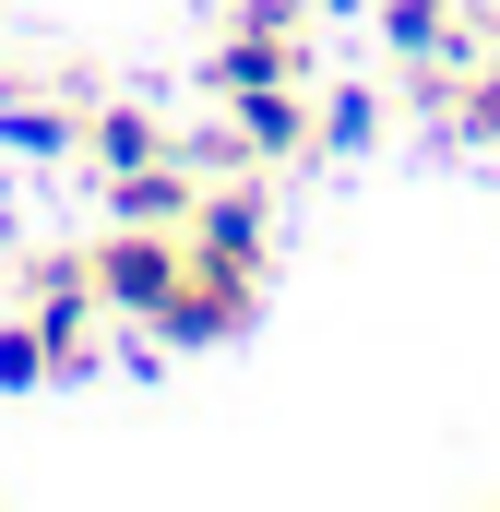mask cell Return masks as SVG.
Returning <instances> with one entry per match:
<instances>
[{
	"label": "cell",
	"mask_w": 500,
	"mask_h": 512,
	"mask_svg": "<svg viewBox=\"0 0 500 512\" xmlns=\"http://www.w3.org/2000/svg\"><path fill=\"white\" fill-rule=\"evenodd\" d=\"M84 262H96V298H108L120 322H155V310H167V286L191 274V239H179V227H131V215H120V239H108V251H84Z\"/></svg>",
	"instance_id": "6da1fadb"
},
{
	"label": "cell",
	"mask_w": 500,
	"mask_h": 512,
	"mask_svg": "<svg viewBox=\"0 0 500 512\" xmlns=\"http://www.w3.org/2000/svg\"><path fill=\"white\" fill-rule=\"evenodd\" d=\"M250 298H262V274H227V262H191L179 286H167V310L143 322V334H167V346H227L250 322Z\"/></svg>",
	"instance_id": "7a4b0ae2"
},
{
	"label": "cell",
	"mask_w": 500,
	"mask_h": 512,
	"mask_svg": "<svg viewBox=\"0 0 500 512\" xmlns=\"http://www.w3.org/2000/svg\"><path fill=\"white\" fill-rule=\"evenodd\" d=\"M298 72H310L298 0H239V24H227V48H215V84L239 96V84H298Z\"/></svg>",
	"instance_id": "3957f363"
},
{
	"label": "cell",
	"mask_w": 500,
	"mask_h": 512,
	"mask_svg": "<svg viewBox=\"0 0 500 512\" xmlns=\"http://www.w3.org/2000/svg\"><path fill=\"white\" fill-rule=\"evenodd\" d=\"M227 108H239V131H227V155H262V167H298V155L322 143V108H310L298 84H239Z\"/></svg>",
	"instance_id": "277c9868"
},
{
	"label": "cell",
	"mask_w": 500,
	"mask_h": 512,
	"mask_svg": "<svg viewBox=\"0 0 500 512\" xmlns=\"http://www.w3.org/2000/svg\"><path fill=\"white\" fill-rule=\"evenodd\" d=\"M179 239H191V262H227V274H262V179H227V191H203Z\"/></svg>",
	"instance_id": "5b68a950"
},
{
	"label": "cell",
	"mask_w": 500,
	"mask_h": 512,
	"mask_svg": "<svg viewBox=\"0 0 500 512\" xmlns=\"http://www.w3.org/2000/svg\"><path fill=\"white\" fill-rule=\"evenodd\" d=\"M381 36L405 60H429V96L453 108V60H465V0H381Z\"/></svg>",
	"instance_id": "8992f818"
},
{
	"label": "cell",
	"mask_w": 500,
	"mask_h": 512,
	"mask_svg": "<svg viewBox=\"0 0 500 512\" xmlns=\"http://www.w3.org/2000/svg\"><path fill=\"white\" fill-rule=\"evenodd\" d=\"M108 203H120L131 227H191V203H203V191H191V167H179V155H155V167H120V179H108Z\"/></svg>",
	"instance_id": "52a82bcc"
},
{
	"label": "cell",
	"mask_w": 500,
	"mask_h": 512,
	"mask_svg": "<svg viewBox=\"0 0 500 512\" xmlns=\"http://www.w3.org/2000/svg\"><path fill=\"white\" fill-rule=\"evenodd\" d=\"M84 155H96V179H120V167H155V155H179V143L143 120V108H96V120H84Z\"/></svg>",
	"instance_id": "ba28073f"
},
{
	"label": "cell",
	"mask_w": 500,
	"mask_h": 512,
	"mask_svg": "<svg viewBox=\"0 0 500 512\" xmlns=\"http://www.w3.org/2000/svg\"><path fill=\"white\" fill-rule=\"evenodd\" d=\"M0 143H12V155H84V120L24 96V108H0Z\"/></svg>",
	"instance_id": "9c48e42d"
},
{
	"label": "cell",
	"mask_w": 500,
	"mask_h": 512,
	"mask_svg": "<svg viewBox=\"0 0 500 512\" xmlns=\"http://www.w3.org/2000/svg\"><path fill=\"white\" fill-rule=\"evenodd\" d=\"M322 143H334V155L381 143V96H370V84H334V96H322Z\"/></svg>",
	"instance_id": "30bf717a"
},
{
	"label": "cell",
	"mask_w": 500,
	"mask_h": 512,
	"mask_svg": "<svg viewBox=\"0 0 500 512\" xmlns=\"http://www.w3.org/2000/svg\"><path fill=\"white\" fill-rule=\"evenodd\" d=\"M453 131H465V143H500V60L453 72Z\"/></svg>",
	"instance_id": "8fae6325"
},
{
	"label": "cell",
	"mask_w": 500,
	"mask_h": 512,
	"mask_svg": "<svg viewBox=\"0 0 500 512\" xmlns=\"http://www.w3.org/2000/svg\"><path fill=\"white\" fill-rule=\"evenodd\" d=\"M48 382V334L36 322H0V393H36Z\"/></svg>",
	"instance_id": "7c38bea8"
}]
</instances>
